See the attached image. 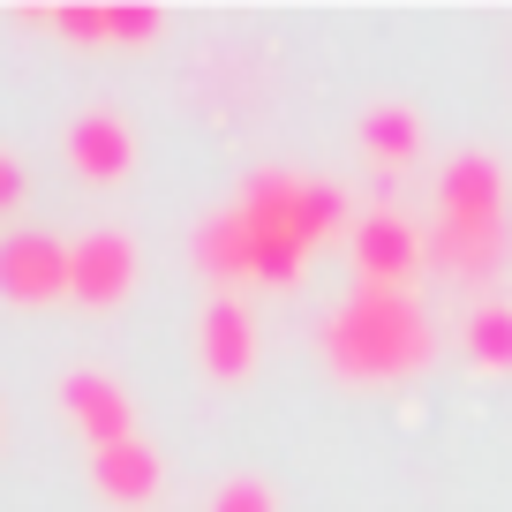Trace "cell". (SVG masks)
<instances>
[{
	"mask_svg": "<svg viewBox=\"0 0 512 512\" xmlns=\"http://www.w3.org/2000/svg\"><path fill=\"white\" fill-rule=\"evenodd\" d=\"M317 347L339 384H400L415 369H430L437 332H430V309L407 287H347L332 302V317L317 324Z\"/></svg>",
	"mask_w": 512,
	"mask_h": 512,
	"instance_id": "1",
	"label": "cell"
},
{
	"mask_svg": "<svg viewBox=\"0 0 512 512\" xmlns=\"http://www.w3.org/2000/svg\"><path fill=\"white\" fill-rule=\"evenodd\" d=\"M234 211L256 234V287H294L309 249H317V234H309V181L279 174V166H256V174L241 181Z\"/></svg>",
	"mask_w": 512,
	"mask_h": 512,
	"instance_id": "2",
	"label": "cell"
},
{
	"mask_svg": "<svg viewBox=\"0 0 512 512\" xmlns=\"http://www.w3.org/2000/svg\"><path fill=\"white\" fill-rule=\"evenodd\" d=\"M422 264H430V241L415 234V219H400L392 204L354 219V287H407L415 294Z\"/></svg>",
	"mask_w": 512,
	"mask_h": 512,
	"instance_id": "3",
	"label": "cell"
},
{
	"mask_svg": "<svg viewBox=\"0 0 512 512\" xmlns=\"http://www.w3.org/2000/svg\"><path fill=\"white\" fill-rule=\"evenodd\" d=\"M128 294H136V234H121V226H91L83 241H68V302L121 309Z\"/></svg>",
	"mask_w": 512,
	"mask_h": 512,
	"instance_id": "4",
	"label": "cell"
},
{
	"mask_svg": "<svg viewBox=\"0 0 512 512\" xmlns=\"http://www.w3.org/2000/svg\"><path fill=\"white\" fill-rule=\"evenodd\" d=\"M68 294V241L38 234V226H16L0 234V302L16 309H46Z\"/></svg>",
	"mask_w": 512,
	"mask_h": 512,
	"instance_id": "5",
	"label": "cell"
},
{
	"mask_svg": "<svg viewBox=\"0 0 512 512\" xmlns=\"http://www.w3.org/2000/svg\"><path fill=\"white\" fill-rule=\"evenodd\" d=\"M61 407H68V422L91 437V452L136 437V407H128V384L113 377V369H68L61 377Z\"/></svg>",
	"mask_w": 512,
	"mask_h": 512,
	"instance_id": "6",
	"label": "cell"
},
{
	"mask_svg": "<svg viewBox=\"0 0 512 512\" xmlns=\"http://www.w3.org/2000/svg\"><path fill=\"white\" fill-rule=\"evenodd\" d=\"M68 166H76L91 189H113V181L136 174V128L121 121L113 106H91L68 121Z\"/></svg>",
	"mask_w": 512,
	"mask_h": 512,
	"instance_id": "7",
	"label": "cell"
},
{
	"mask_svg": "<svg viewBox=\"0 0 512 512\" xmlns=\"http://www.w3.org/2000/svg\"><path fill=\"white\" fill-rule=\"evenodd\" d=\"M437 219H460V226L505 219V166H497L490 151L445 159V174H437Z\"/></svg>",
	"mask_w": 512,
	"mask_h": 512,
	"instance_id": "8",
	"label": "cell"
},
{
	"mask_svg": "<svg viewBox=\"0 0 512 512\" xmlns=\"http://www.w3.org/2000/svg\"><path fill=\"white\" fill-rule=\"evenodd\" d=\"M196 347H204V377L211 384H241L256 369V317L241 294H211L204 324H196Z\"/></svg>",
	"mask_w": 512,
	"mask_h": 512,
	"instance_id": "9",
	"label": "cell"
},
{
	"mask_svg": "<svg viewBox=\"0 0 512 512\" xmlns=\"http://www.w3.org/2000/svg\"><path fill=\"white\" fill-rule=\"evenodd\" d=\"M354 136H362V159L377 166V174H407V166L422 159V144H430L422 113L400 106V98H377V106L354 121Z\"/></svg>",
	"mask_w": 512,
	"mask_h": 512,
	"instance_id": "10",
	"label": "cell"
},
{
	"mask_svg": "<svg viewBox=\"0 0 512 512\" xmlns=\"http://www.w3.org/2000/svg\"><path fill=\"white\" fill-rule=\"evenodd\" d=\"M505 256H512L505 219H490V226L437 219V234H430V264H437V272H452V279H497V272H505Z\"/></svg>",
	"mask_w": 512,
	"mask_h": 512,
	"instance_id": "11",
	"label": "cell"
},
{
	"mask_svg": "<svg viewBox=\"0 0 512 512\" xmlns=\"http://www.w3.org/2000/svg\"><path fill=\"white\" fill-rule=\"evenodd\" d=\"M159 452L144 445V437H121V445L91 452V490L106 497V505H151L159 497Z\"/></svg>",
	"mask_w": 512,
	"mask_h": 512,
	"instance_id": "12",
	"label": "cell"
},
{
	"mask_svg": "<svg viewBox=\"0 0 512 512\" xmlns=\"http://www.w3.org/2000/svg\"><path fill=\"white\" fill-rule=\"evenodd\" d=\"M196 264H204V279H219L226 294H234L241 279H256V234H249V219H241L234 204L196 226Z\"/></svg>",
	"mask_w": 512,
	"mask_h": 512,
	"instance_id": "13",
	"label": "cell"
},
{
	"mask_svg": "<svg viewBox=\"0 0 512 512\" xmlns=\"http://www.w3.org/2000/svg\"><path fill=\"white\" fill-rule=\"evenodd\" d=\"M460 347H467V362H475V369H490V377H512V302L467 309Z\"/></svg>",
	"mask_w": 512,
	"mask_h": 512,
	"instance_id": "14",
	"label": "cell"
},
{
	"mask_svg": "<svg viewBox=\"0 0 512 512\" xmlns=\"http://www.w3.org/2000/svg\"><path fill=\"white\" fill-rule=\"evenodd\" d=\"M53 38H61V46H83V53L113 46V8L106 0H53Z\"/></svg>",
	"mask_w": 512,
	"mask_h": 512,
	"instance_id": "15",
	"label": "cell"
},
{
	"mask_svg": "<svg viewBox=\"0 0 512 512\" xmlns=\"http://www.w3.org/2000/svg\"><path fill=\"white\" fill-rule=\"evenodd\" d=\"M106 8H113V46H128V53L159 46L166 16H159V8H151V0H106Z\"/></svg>",
	"mask_w": 512,
	"mask_h": 512,
	"instance_id": "16",
	"label": "cell"
},
{
	"mask_svg": "<svg viewBox=\"0 0 512 512\" xmlns=\"http://www.w3.org/2000/svg\"><path fill=\"white\" fill-rule=\"evenodd\" d=\"M204 512H279V490H272V482H256V475H234V482L211 490Z\"/></svg>",
	"mask_w": 512,
	"mask_h": 512,
	"instance_id": "17",
	"label": "cell"
},
{
	"mask_svg": "<svg viewBox=\"0 0 512 512\" xmlns=\"http://www.w3.org/2000/svg\"><path fill=\"white\" fill-rule=\"evenodd\" d=\"M339 226H347V196L332 189V181H309V234H339Z\"/></svg>",
	"mask_w": 512,
	"mask_h": 512,
	"instance_id": "18",
	"label": "cell"
},
{
	"mask_svg": "<svg viewBox=\"0 0 512 512\" xmlns=\"http://www.w3.org/2000/svg\"><path fill=\"white\" fill-rule=\"evenodd\" d=\"M23 204V159L8 144H0V219H8V211Z\"/></svg>",
	"mask_w": 512,
	"mask_h": 512,
	"instance_id": "19",
	"label": "cell"
}]
</instances>
